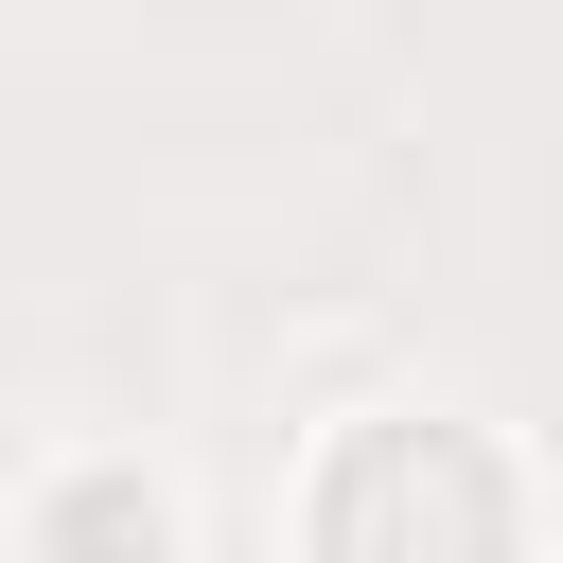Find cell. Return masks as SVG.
<instances>
[{
  "instance_id": "obj_1",
  "label": "cell",
  "mask_w": 563,
  "mask_h": 563,
  "mask_svg": "<svg viewBox=\"0 0 563 563\" xmlns=\"http://www.w3.org/2000/svg\"><path fill=\"white\" fill-rule=\"evenodd\" d=\"M299 563H528V475L457 405H387L299 475Z\"/></svg>"
},
{
  "instance_id": "obj_2",
  "label": "cell",
  "mask_w": 563,
  "mask_h": 563,
  "mask_svg": "<svg viewBox=\"0 0 563 563\" xmlns=\"http://www.w3.org/2000/svg\"><path fill=\"white\" fill-rule=\"evenodd\" d=\"M176 545V510L141 493V475H70L53 510H35V563H158Z\"/></svg>"
}]
</instances>
